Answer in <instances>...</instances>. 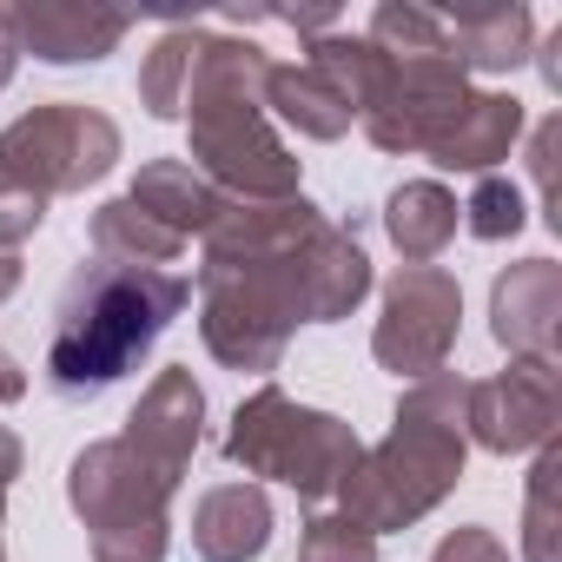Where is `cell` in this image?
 <instances>
[{
    "mask_svg": "<svg viewBox=\"0 0 562 562\" xmlns=\"http://www.w3.org/2000/svg\"><path fill=\"white\" fill-rule=\"evenodd\" d=\"M299 562H378V536L358 529L351 516H312L305 542H299Z\"/></svg>",
    "mask_w": 562,
    "mask_h": 562,
    "instance_id": "obj_25",
    "label": "cell"
},
{
    "mask_svg": "<svg viewBox=\"0 0 562 562\" xmlns=\"http://www.w3.org/2000/svg\"><path fill=\"white\" fill-rule=\"evenodd\" d=\"M555 318H562V265L522 258L496 278L490 292V331L516 358H555Z\"/></svg>",
    "mask_w": 562,
    "mask_h": 562,
    "instance_id": "obj_11",
    "label": "cell"
},
{
    "mask_svg": "<svg viewBox=\"0 0 562 562\" xmlns=\"http://www.w3.org/2000/svg\"><path fill=\"white\" fill-rule=\"evenodd\" d=\"M192 305V285L179 271H146V265H80L54 305V345H47V384L60 397H100L113 391L153 345L159 331Z\"/></svg>",
    "mask_w": 562,
    "mask_h": 562,
    "instance_id": "obj_2",
    "label": "cell"
},
{
    "mask_svg": "<svg viewBox=\"0 0 562 562\" xmlns=\"http://www.w3.org/2000/svg\"><path fill=\"white\" fill-rule=\"evenodd\" d=\"M126 199H133L153 225H166L172 238L212 232V225L225 218V205H232L192 159H153V166H139V179H133Z\"/></svg>",
    "mask_w": 562,
    "mask_h": 562,
    "instance_id": "obj_13",
    "label": "cell"
},
{
    "mask_svg": "<svg viewBox=\"0 0 562 562\" xmlns=\"http://www.w3.org/2000/svg\"><path fill=\"white\" fill-rule=\"evenodd\" d=\"M457 212H463V225H470L476 238H516L522 218H529L516 179H503V172H483L476 192H470V205H457Z\"/></svg>",
    "mask_w": 562,
    "mask_h": 562,
    "instance_id": "obj_24",
    "label": "cell"
},
{
    "mask_svg": "<svg viewBox=\"0 0 562 562\" xmlns=\"http://www.w3.org/2000/svg\"><path fill=\"white\" fill-rule=\"evenodd\" d=\"M443 34H450V54L457 67L470 74H503V67H522L529 60V8H463V14H443Z\"/></svg>",
    "mask_w": 562,
    "mask_h": 562,
    "instance_id": "obj_17",
    "label": "cell"
},
{
    "mask_svg": "<svg viewBox=\"0 0 562 562\" xmlns=\"http://www.w3.org/2000/svg\"><path fill=\"white\" fill-rule=\"evenodd\" d=\"M430 562H509V549H503L490 529H476V522H470V529H450V536L437 542V555H430Z\"/></svg>",
    "mask_w": 562,
    "mask_h": 562,
    "instance_id": "obj_27",
    "label": "cell"
},
{
    "mask_svg": "<svg viewBox=\"0 0 562 562\" xmlns=\"http://www.w3.org/2000/svg\"><path fill=\"white\" fill-rule=\"evenodd\" d=\"M93 251H100L106 265H146V271H166V265L186 251V238H172L166 225H153L133 199H113V205L93 212Z\"/></svg>",
    "mask_w": 562,
    "mask_h": 562,
    "instance_id": "obj_21",
    "label": "cell"
},
{
    "mask_svg": "<svg viewBox=\"0 0 562 562\" xmlns=\"http://www.w3.org/2000/svg\"><path fill=\"white\" fill-rule=\"evenodd\" d=\"M555 417H562L555 358H509V371L490 384H470V404H463V430L496 457L542 450L555 437Z\"/></svg>",
    "mask_w": 562,
    "mask_h": 562,
    "instance_id": "obj_10",
    "label": "cell"
},
{
    "mask_svg": "<svg viewBox=\"0 0 562 562\" xmlns=\"http://www.w3.org/2000/svg\"><path fill=\"white\" fill-rule=\"evenodd\" d=\"M120 159V126L93 106H34L21 113L8 133H0V172L14 186H27L34 199H54V192H80L93 186L106 166Z\"/></svg>",
    "mask_w": 562,
    "mask_h": 562,
    "instance_id": "obj_7",
    "label": "cell"
},
{
    "mask_svg": "<svg viewBox=\"0 0 562 562\" xmlns=\"http://www.w3.org/2000/svg\"><path fill=\"white\" fill-rule=\"evenodd\" d=\"M14 67H21V34H14V8H0V87L14 80Z\"/></svg>",
    "mask_w": 562,
    "mask_h": 562,
    "instance_id": "obj_28",
    "label": "cell"
},
{
    "mask_svg": "<svg viewBox=\"0 0 562 562\" xmlns=\"http://www.w3.org/2000/svg\"><path fill=\"white\" fill-rule=\"evenodd\" d=\"M199 424H205V397H199V384H192V371H159L153 378V391L139 397V411L126 417V437L139 443V450H153L159 463H172V470H186L192 463V450H199Z\"/></svg>",
    "mask_w": 562,
    "mask_h": 562,
    "instance_id": "obj_14",
    "label": "cell"
},
{
    "mask_svg": "<svg viewBox=\"0 0 562 562\" xmlns=\"http://www.w3.org/2000/svg\"><path fill=\"white\" fill-rule=\"evenodd\" d=\"M463 100H470V87H463L457 54H404V60H391V80H384L378 106L364 113V133L384 153H430L443 139V126L463 113Z\"/></svg>",
    "mask_w": 562,
    "mask_h": 562,
    "instance_id": "obj_9",
    "label": "cell"
},
{
    "mask_svg": "<svg viewBox=\"0 0 562 562\" xmlns=\"http://www.w3.org/2000/svg\"><path fill=\"white\" fill-rule=\"evenodd\" d=\"M555 476H562V450L542 443L536 470H529V503H522V555L529 562H562L555 555Z\"/></svg>",
    "mask_w": 562,
    "mask_h": 562,
    "instance_id": "obj_23",
    "label": "cell"
},
{
    "mask_svg": "<svg viewBox=\"0 0 562 562\" xmlns=\"http://www.w3.org/2000/svg\"><path fill=\"white\" fill-rule=\"evenodd\" d=\"M199 27H172L153 41L146 67H139V100L153 120H179V100H186V80H192V60H199Z\"/></svg>",
    "mask_w": 562,
    "mask_h": 562,
    "instance_id": "obj_22",
    "label": "cell"
},
{
    "mask_svg": "<svg viewBox=\"0 0 562 562\" xmlns=\"http://www.w3.org/2000/svg\"><path fill=\"white\" fill-rule=\"evenodd\" d=\"M457 318H463V292L443 265H404L384 292V318H378V364L397 378H437L450 345H457Z\"/></svg>",
    "mask_w": 562,
    "mask_h": 562,
    "instance_id": "obj_8",
    "label": "cell"
},
{
    "mask_svg": "<svg viewBox=\"0 0 562 562\" xmlns=\"http://www.w3.org/2000/svg\"><path fill=\"white\" fill-rule=\"evenodd\" d=\"M516 133H522V100L516 93H470L463 113L430 146V159L443 172H476L483 179V172H496V159H509Z\"/></svg>",
    "mask_w": 562,
    "mask_h": 562,
    "instance_id": "obj_15",
    "label": "cell"
},
{
    "mask_svg": "<svg viewBox=\"0 0 562 562\" xmlns=\"http://www.w3.org/2000/svg\"><path fill=\"white\" fill-rule=\"evenodd\" d=\"M265 74H271L265 47L205 34L179 100V113L192 120V166L238 205L299 199V159L265 120Z\"/></svg>",
    "mask_w": 562,
    "mask_h": 562,
    "instance_id": "obj_3",
    "label": "cell"
},
{
    "mask_svg": "<svg viewBox=\"0 0 562 562\" xmlns=\"http://www.w3.org/2000/svg\"><path fill=\"white\" fill-rule=\"evenodd\" d=\"M225 457L245 463L251 476H278L285 490H299L305 503H325V496L345 490V476L364 457V443L331 411H305L278 384H265V391H251L238 404V417L225 430Z\"/></svg>",
    "mask_w": 562,
    "mask_h": 562,
    "instance_id": "obj_6",
    "label": "cell"
},
{
    "mask_svg": "<svg viewBox=\"0 0 562 562\" xmlns=\"http://www.w3.org/2000/svg\"><path fill=\"white\" fill-rule=\"evenodd\" d=\"M265 106L285 126H299L305 139H345L351 133V106L312 67H271L265 74Z\"/></svg>",
    "mask_w": 562,
    "mask_h": 562,
    "instance_id": "obj_19",
    "label": "cell"
},
{
    "mask_svg": "<svg viewBox=\"0 0 562 562\" xmlns=\"http://www.w3.org/2000/svg\"><path fill=\"white\" fill-rule=\"evenodd\" d=\"M186 470L159 463L133 437L87 443L74 457L67 496L93 536V562H159L166 555V503Z\"/></svg>",
    "mask_w": 562,
    "mask_h": 562,
    "instance_id": "obj_5",
    "label": "cell"
},
{
    "mask_svg": "<svg viewBox=\"0 0 562 562\" xmlns=\"http://www.w3.org/2000/svg\"><path fill=\"white\" fill-rule=\"evenodd\" d=\"M384 225L397 238V251L411 265H430L450 238H457V199L437 186V179H411L384 199Z\"/></svg>",
    "mask_w": 562,
    "mask_h": 562,
    "instance_id": "obj_18",
    "label": "cell"
},
{
    "mask_svg": "<svg viewBox=\"0 0 562 562\" xmlns=\"http://www.w3.org/2000/svg\"><path fill=\"white\" fill-rule=\"evenodd\" d=\"M47 218V199H34L27 186H14L8 172H0V251H14L21 238H34Z\"/></svg>",
    "mask_w": 562,
    "mask_h": 562,
    "instance_id": "obj_26",
    "label": "cell"
},
{
    "mask_svg": "<svg viewBox=\"0 0 562 562\" xmlns=\"http://www.w3.org/2000/svg\"><path fill=\"white\" fill-rule=\"evenodd\" d=\"M463 404H470V378L457 371H437V378H417V391L397 404V424L378 450H364L345 476V516L371 536L384 529H411L417 516H430L457 476H463V450H470V430H463Z\"/></svg>",
    "mask_w": 562,
    "mask_h": 562,
    "instance_id": "obj_4",
    "label": "cell"
},
{
    "mask_svg": "<svg viewBox=\"0 0 562 562\" xmlns=\"http://www.w3.org/2000/svg\"><path fill=\"white\" fill-rule=\"evenodd\" d=\"M271 542V503L251 483H218L192 509V549L205 562H251Z\"/></svg>",
    "mask_w": 562,
    "mask_h": 562,
    "instance_id": "obj_16",
    "label": "cell"
},
{
    "mask_svg": "<svg viewBox=\"0 0 562 562\" xmlns=\"http://www.w3.org/2000/svg\"><path fill=\"white\" fill-rule=\"evenodd\" d=\"M126 27H133V14H120V8H74V0H34V8H14L21 54L54 60V67L106 60L126 41Z\"/></svg>",
    "mask_w": 562,
    "mask_h": 562,
    "instance_id": "obj_12",
    "label": "cell"
},
{
    "mask_svg": "<svg viewBox=\"0 0 562 562\" xmlns=\"http://www.w3.org/2000/svg\"><path fill=\"white\" fill-rule=\"evenodd\" d=\"M14 476H21V437H14V430H0V496H8Z\"/></svg>",
    "mask_w": 562,
    "mask_h": 562,
    "instance_id": "obj_29",
    "label": "cell"
},
{
    "mask_svg": "<svg viewBox=\"0 0 562 562\" xmlns=\"http://www.w3.org/2000/svg\"><path fill=\"white\" fill-rule=\"evenodd\" d=\"M345 106H351V120H364L371 106H378V93H384V80H391V60L371 47V41H345V34H325V41H312V60H305Z\"/></svg>",
    "mask_w": 562,
    "mask_h": 562,
    "instance_id": "obj_20",
    "label": "cell"
},
{
    "mask_svg": "<svg viewBox=\"0 0 562 562\" xmlns=\"http://www.w3.org/2000/svg\"><path fill=\"white\" fill-rule=\"evenodd\" d=\"M14 285H21V258L0 251V299H14Z\"/></svg>",
    "mask_w": 562,
    "mask_h": 562,
    "instance_id": "obj_31",
    "label": "cell"
},
{
    "mask_svg": "<svg viewBox=\"0 0 562 562\" xmlns=\"http://www.w3.org/2000/svg\"><path fill=\"white\" fill-rule=\"evenodd\" d=\"M21 391H27V378H21V364H14L8 351H0V404H14Z\"/></svg>",
    "mask_w": 562,
    "mask_h": 562,
    "instance_id": "obj_30",
    "label": "cell"
},
{
    "mask_svg": "<svg viewBox=\"0 0 562 562\" xmlns=\"http://www.w3.org/2000/svg\"><path fill=\"white\" fill-rule=\"evenodd\" d=\"M371 292V258L351 232L318 218V205H225L205 232L199 331L232 371H278L299 325L351 318Z\"/></svg>",
    "mask_w": 562,
    "mask_h": 562,
    "instance_id": "obj_1",
    "label": "cell"
}]
</instances>
